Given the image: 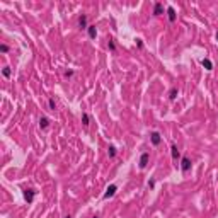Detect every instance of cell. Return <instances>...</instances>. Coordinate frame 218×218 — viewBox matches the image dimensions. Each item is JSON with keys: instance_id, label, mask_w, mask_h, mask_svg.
<instances>
[{"instance_id": "30bf717a", "label": "cell", "mask_w": 218, "mask_h": 218, "mask_svg": "<svg viewBox=\"0 0 218 218\" xmlns=\"http://www.w3.org/2000/svg\"><path fill=\"white\" fill-rule=\"evenodd\" d=\"M170 155H172V159H174V160H177L179 157H181V154H179V148H177L176 145H172V147H170Z\"/></svg>"}, {"instance_id": "7402d4cb", "label": "cell", "mask_w": 218, "mask_h": 218, "mask_svg": "<svg viewBox=\"0 0 218 218\" xmlns=\"http://www.w3.org/2000/svg\"><path fill=\"white\" fill-rule=\"evenodd\" d=\"M136 46L142 49V48H143V41H142V39H136Z\"/></svg>"}, {"instance_id": "2e32d148", "label": "cell", "mask_w": 218, "mask_h": 218, "mask_svg": "<svg viewBox=\"0 0 218 218\" xmlns=\"http://www.w3.org/2000/svg\"><path fill=\"white\" fill-rule=\"evenodd\" d=\"M107 154H109V157H111V159H112V157H116V154H118L116 147H112V145H111V147H109V150H107Z\"/></svg>"}, {"instance_id": "9c48e42d", "label": "cell", "mask_w": 218, "mask_h": 218, "mask_svg": "<svg viewBox=\"0 0 218 218\" xmlns=\"http://www.w3.org/2000/svg\"><path fill=\"white\" fill-rule=\"evenodd\" d=\"M87 32H89V37L91 39H96L97 37V27L96 26H89L87 27Z\"/></svg>"}, {"instance_id": "277c9868", "label": "cell", "mask_w": 218, "mask_h": 218, "mask_svg": "<svg viewBox=\"0 0 218 218\" xmlns=\"http://www.w3.org/2000/svg\"><path fill=\"white\" fill-rule=\"evenodd\" d=\"M148 160H150V154H148V152L142 154V157H140V169H145V167L148 165Z\"/></svg>"}, {"instance_id": "ba28073f", "label": "cell", "mask_w": 218, "mask_h": 218, "mask_svg": "<svg viewBox=\"0 0 218 218\" xmlns=\"http://www.w3.org/2000/svg\"><path fill=\"white\" fill-rule=\"evenodd\" d=\"M160 14H164V5L160 2H157L154 5V16H160Z\"/></svg>"}, {"instance_id": "3957f363", "label": "cell", "mask_w": 218, "mask_h": 218, "mask_svg": "<svg viewBox=\"0 0 218 218\" xmlns=\"http://www.w3.org/2000/svg\"><path fill=\"white\" fill-rule=\"evenodd\" d=\"M189 169H191V160H189V157H182L181 159V170L182 172H187Z\"/></svg>"}, {"instance_id": "44dd1931", "label": "cell", "mask_w": 218, "mask_h": 218, "mask_svg": "<svg viewBox=\"0 0 218 218\" xmlns=\"http://www.w3.org/2000/svg\"><path fill=\"white\" fill-rule=\"evenodd\" d=\"M72 75H73V70H67V72H65V77H67V79L72 77Z\"/></svg>"}, {"instance_id": "8992f818", "label": "cell", "mask_w": 218, "mask_h": 218, "mask_svg": "<svg viewBox=\"0 0 218 218\" xmlns=\"http://www.w3.org/2000/svg\"><path fill=\"white\" fill-rule=\"evenodd\" d=\"M167 17H169V21H170V22H174V21L177 19L176 9H174L172 5H169V7H167Z\"/></svg>"}, {"instance_id": "e0dca14e", "label": "cell", "mask_w": 218, "mask_h": 218, "mask_svg": "<svg viewBox=\"0 0 218 218\" xmlns=\"http://www.w3.org/2000/svg\"><path fill=\"white\" fill-rule=\"evenodd\" d=\"M9 44H5V43H2V44H0V51H2V53L5 55V53H9Z\"/></svg>"}, {"instance_id": "7c38bea8", "label": "cell", "mask_w": 218, "mask_h": 218, "mask_svg": "<svg viewBox=\"0 0 218 218\" xmlns=\"http://www.w3.org/2000/svg\"><path fill=\"white\" fill-rule=\"evenodd\" d=\"M48 126H49V119L46 116H43L41 119H39V128H41V130H46Z\"/></svg>"}, {"instance_id": "ffe728a7", "label": "cell", "mask_w": 218, "mask_h": 218, "mask_svg": "<svg viewBox=\"0 0 218 218\" xmlns=\"http://www.w3.org/2000/svg\"><path fill=\"white\" fill-rule=\"evenodd\" d=\"M148 187H150V189H154V187H155V179H150V181H148Z\"/></svg>"}, {"instance_id": "d4e9b609", "label": "cell", "mask_w": 218, "mask_h": 218, "mask_svg": "<svg viewBox=\"0 0 218 218\" xmlns=\"http://www.w3.org/2000/svg\"><path fill=\"white\" fill-rule=\"evenodd\" d=\"M92 218H99V217H97V215H96V217H92Z\"/></svg>"}, {"instance_id": "6da1fadb", "label": "cell", "mask_w": 218, "mask_h": 218, "mask_svg": "<svg viewBox=\"0 0 218 218\" xmlns=\"http://www.w3.org/2000/svg\"><path fill=\"white\" fill-rule=\"evenodd\" d=\"M116 191H118V186H116V184H111V186H107V189H106V193L102 194V198H104V199L112 198L114 194H116Z\"/></svg>"}, {"instance_id": "4fadbf2b", "label": "cell", "mask_w": 218, "mask_h": 218, "mask_svg": "<svg viewBox=\"0 0 218 218\" xmlns=\"http://www.w3.org/2000/svg\"><path fill=\"white\" fill-rule=\"evenodd\" d=\"M201 65H203V67H205L206 70H213V63H211V60L203 58V60H201Z\"/></svg>"}, {"instance_id": "ac0fdd59", "label": "cell", "mask_w": 218, "mask_h": 218, "mask_svg": "<svg viewBox=\"0 0 218 218\" xmlns=\"http://www.w3.org/2000/svg\"><path fill=\"white\" fill-rule=\"evenodd\" d=\"M48 106H49V109H51V111H55V109H56V102H55L53 97H51V99H48Z\"/></svg>"}, {"instance_id": "cb8c5ba5", "label": "cell", "mask_w": 218, "mask_h": 218, "mask_svg": "<svg viewBox=\"0 0 218 218\" xmlns=\"http://www.w3.org/2000/svg\"><path fill=\"white\" fill-rule=\"evenodd\" d=\"M217 41H218V32H217Z\"/></svg>"}, {"instance_id": "d6986e66", "label": "cell", "mask_w": 218, "mask_h": 218, "mask_svg": "<svg viewBox=\"0 0 218 218\" xmlns=\"http://www.w3.org/2000/svg\"><path fill=\"white\" fill-rule=\"evenodd\" d=\"M107 48L111 49V51H116V43H114V39H109V43H107Z\"/></svg>"}, {"instance_id": "52a82bcc", "label": "cell", "mask_w": 218, "mask_h": 218, "mask_svg": "<svg viewBox=\"0 0 218 218\" xmlns=\"http://www.w3.org/2000/svg\"><path fill=\"white\" fill-rule=\"evenodd\" d=\"M79 27L80 29H87V27H89V24H87V16H85V14H82V16L79 17Z\"/></svg>"}, {"instance_id": "5b68a950", "label": "cell", "mask_w": 218, "mask_h": 218, "mask_svg": "<svg viewBox=\"0 0 218 218\" xmlns=\"http://www.w3.org/2000/svg\"><path fill=\"white\" fill-rule=\"evenodd\" d=\"M34 196H36V191H34V189H26V191H24V199H26L27 203L34 201Z\"/></svg>"}, {"instance_id": "8fae6325", "label": "cell", "mask_w": 218, "mask_h": 218, "mask_svg": "<svg viewBox=\"0 0 218 218\" xmlns=\"http://www.w3.org/2000/svg\"><path fill=\"white\" fill-rule=\"evenodd\" d=\"M177 94H179V89H177V87H172V89L169 91V99H170V101H176Z\"/></svg>"}, {"instance_id": "9a60e30c", "label": "cell", "mask_w": 218, "mask_h": 218, "mask_svg": "<svg viewBox=\"0 0 218 218\" xmlns=\"http://www.w3.org/2000/svg\"><path fill=\"white\" fill-rule=\"evenodd\" d=\"M10 73H12L10 67H4V68H2V75H4V77H7V79H9V77H10Z\"/></svg>"}, {"instance_id": "5bb4252c", "label": "cell", "mask_w": 218, "mask_h": 218, "mask_svg": "<svg viewBox=\"0 0 218 218\" xmlns=\"http://www.w3.org/2000/svg\"><path fill=\"white\" fill-rule=\"evenodd\" d=\"M82 123H84V126H89V123H91V118L87 112H82Z\"/></svg>"}, {"instance_id": "603a6c76", "label": "cell", "mask_w": 218, "mask_h": 218, "mask_svg": "<svg viewBox=\"0 0 218 218\" xmlns=\"http://www.w3.org/2000/svg\"><path fill=\"white\" fill-rule=\"evenodd\" d=\"M65 218H72V217H70V215H67V217H65Z\"/></svg>"}, {"instance_id": "7a4b0ae2", "label": "cell", "mask_w": 218, "mask_h": 218, "mask_svg": "<svg viewBox=\"0 0 218 218\" xmlns=\"http://www.w3.org/2000/svg\"><path fill=\"white\" fill-rule=\"evenodd\" d=\"M150 142H152V145H154V147L160 145V142H162V136H160L159 131H152V133H150Z\"/></svg>"}]
</instances>
